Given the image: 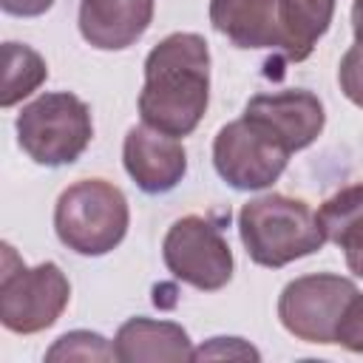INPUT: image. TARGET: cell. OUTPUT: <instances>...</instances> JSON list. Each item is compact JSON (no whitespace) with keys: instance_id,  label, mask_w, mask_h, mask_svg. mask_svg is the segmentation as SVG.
Instances as JSON below:
<instances>
[{"instance_id":"9","label":"cell","mask_w":363,"mask_h":363,"mask_svg":"<svg viewBox=\"0 0 363 363\" xmlns=\"http://www.w3.org/2000/svg\"><path fill=\"white\" fill-rule=\"evenodd\" d=\"M244 119H250L289 153L309 147L326 125L323 102L303 88L255 94L244 108Z\"/></svg>"},{"instance_id":"7","label":"cell","mask_w":363,"mask_h":363,"mask_svg":"<svg viewBox=\"0 0 363 363\" xmlns=\"http://www.w3.org/2000/svg\"><path fill=\"white\" fill-rule=\"evenodd\" d=\"M162 258L173 278L201 292H216L233 278L230 244L221 230L201 216H184L170 224L162 241Z\"/></svg>"},{"instance_id":"22","label":"cell","mask_w":363,"mask_h":363,"mask_svg":"<svg viewBox=\"0 0 363 363\" xmlns=\"http://www.w3.org/2000/svg\"><path fill=\"white\" fill-rule=\"evenodd\" d=\"M352 31H354V43L363 45V0L352 3Z\"/></svg>"},{"instance_id":"20","label":"cell","mask_w":363,"mask_h":363,"mask_svg":"<svg viewBox=\"0 0 363 363\" xmlns=\"http://www.w3.org/2000/svg\"><path fill=\"white\" fill-rule=\"evenodd\" d=\"M335 343H340L349 352H363V295L360 292L349 301V306L337 323Z\"/></svg>"},{"instance_id":"15","label":"cell","mask_w":363,"mask_h":363,"mask_svg":"<svg viewBox=\"0 0 363 363\" xmlns=\"http://www.w3.org/2000/svg\"><path fill=\"white\" fill-rule=\"evenodd\" d=\"M318 224L326 241L343 252L363 247V182L329 196L318 210Z\"/></svg>"},{"instance_id":"16","label":"cell","mask_w":363,"mask_h":363,"mask_svg":"<svg viewBox=\"0 0 363 363\" xmlns=\"http://www.w3.org/2000/svg\"><path fill=\"white\" fill-rule=\"evenodd\" d=\"M48 79L45 60L26 43H3V91L0 105L11 108Z\"/></svg>"},{"instance_id":"23","label":"cell","mask_w":363,"mask_h":363,"mask_svg":"<svg viewBox=\"0 0 363 363\" xmlns=\"http://www.w3.org/2000/svg\"><path fill=\"white\" fill-rule=\"evenodd\" d=\"M346 267H349V272H354L357 278H363V247L346 252Z\"/></svg>"},{"instance_id":"8","label":"cell","mask_w":363,"mask_h":363,"mask_svg":"<svg viewBox=\"0 0 363 363\" xmlns=\"http://www.w3.org/2000/svg\"><path fill=\"white\" fill-rule=\"evenodd\" d=\"M289 150L269 139L250 119L227 122L213 139V164L216 173L233 190H264L281 179L286 170Z\"/></svg>"},{"instance_id":"17","label":"cell","mask_w":363,"mask_h":363,"mask_svg":"<svg viewBox=\"0 0 363 363\" xmlns=\"http://www.w3.org/2000/svg\"><path fill=\"white\" fill-rule=\"evenodd\" d=\"M45 360H116V349L99 332L74 329L54 340V346L45 352Z\"/></svg>"},{"instance_id":"4","label":"cell","mask_w":363,"mask_h":363,"mask_svg":"<svg viewBox=\"0 0 363 363\" xmlns=\"http://www.w3.org/2000/svg\"><path fill=\"white\" fill-rule=\"evenodd\" d=\"M17 142L43 167L77 162L94 136L91 108L71 91H48L17 113Z\"/></svg>"},{"instance_id":"10","label":"cell","mask_w":363,"mask_h":363,"mask_svg":"<svg viewBox=\"0 0 363 363\" xmlns=\"http://www.w3.org/2000/svg\"><path fill=\"white\" fill-rule=\"evenodd\" d=\"M122 162L136 187L150 196L173 190L187 173L184 145L176 136L162 133L145 122L128 130L122 145Z\"/></svg>"},{"instance_id":"11","label":"cell","mask_w":363,"mask_h":363,"mask_svg":"<svg viewBox=\"0 0 363 363\" xmlns=\"http://www.w3.org/2000/svg\"><path fill=\"white\" fill-rule=\"evenodd\" d=\"M153 20V0H79V34L99 51L133 45Z\"/></svg>"},{"instance_id":"19","label":"cell","mask_w":363,"mask_h":363,"mask_svg":"<svg viewBox=\"0 0 363 363\" xmlns=\"http://www.w3.org/2000/svg\"><path fill=\"white\" fill-rule=\"evenodd\" d=\"M224 357H235V360H258V349H252L247 340L241 337H210L204 346L193 349V360H224Z\"/></svg>"},{"instance_id":"2","label":"cell","mask_w":363,"mask_h":363,"mask_svg":"<svg viewBox=\"0 0 363 363\" xmlns=\"http://www.w3.org/2000/svg\"><path fill=\"white\" fill-rule=\"evenodd\" d=\"M238 235L247 255L258 267L281 269L295 258L312 255L326 244L318 213L303 201L284 193L250 199L238 210Z\"/></svg>"},{"instance_id":"1","label":"cell","mask_w":363,"mask_h":363,"mask_svg":"<svg viewBox=\"0 0 363 363\" xmlns=\"http://www.w3.org/2000/svg\"><path fill=\"white\" fill-rule=\"evenodd\" d=\"M210 102V48L201 34L176 31L145 57V85L139 94L142 122L170 133L190 136Z\"/></svg>"},{"instance_id":"13","label":"cell","mask_w":363,"mask_h":363,"mask_svg":"<svg viewBox=\"0 0 363 363\" xmlns=\"http://www.w3.org/2000/svg\"><path fill=\"white\" fill-rule=\"evenodd\" d=\"M210 23L238 48H278V0H210Z\"/></svg>"},{"instance_id":"21","label":"cell","mask_w":363,"mask_h":363,"mask_svg":"<svg viewBox=\"0 0 363 363\" xmlns=\"http://www.w3.org/2000/svg\"><path fill=\"white\" fill-rule=\"evenodd\" d=\"M0 6L14 17H40L54 6V0H0Z\"/></svg>"},{"instance_id":"14","label":"cell","mask_w":363,"mask_h":363,"mask_svg":"<svg viewBox=\"0 0 363 363\" xmlns=\"http://www.w3.org/2000/svg\"><path fill=\"white\" fill-rule=\"evenodd\" d=\"M335 0H278L281 51L286 60L301 62L312 54L315 43L329 31Z\"/></svg>"},{"instance_id":"12","label":"cell","mask_w":363,"mask_h":363,"mask_svg":"<svg viewBox=\"0 0 363 363\" xmlns=\"http://www.w3.org/2000/svg\"><path fill=\"white\" fill-rule=\"evenodd\" d=\"M116 360L122 363H179L193 360V343L187 329L173 320L130 318L116 329L113 337Z\"/></svg>"},{"instance_id":"6","label":"cell","mask_w":363,"mask_h":363,"mask_svg":"<svg viewBox=\"0 0 363 363\" xmlns=\"http://www.w3.org/2000/svg\"><path fill=\"white\" fill-rule=\"evenodd\" d=\"M357 284L352 278L335 272H315L289 281L278 298V318L289 335L306 343H335L337 323L357 295Z\"/></svg>"},{"instance_id":"3","label":"cell","mask_w":363,"mask_h":363,"mask_svg":"<svg viewBox=\"0 0 363 363\" xmlns=\"http://www.w3.org/2000/svg\"><path fill=\"white\" fill-rule=\"evenodd\" d=\"M130 224L125 193L105 179L68 184L54 207L57 238L77 255H105L122 244Z\"/></svg>"},{"instance_id":"5","label":"cell","mask_w":363,"mask_h":363,"mask_svg":"<svg viewBox=\"0 0 363 363\" xmlns=\"http://www.w3.org/2000/svg\"><path fill=\"white\" fill-rule=\"evenodd\" d=\"M71 298V284L54 261L26 267L11 244H3L0 320L9 332L37 335L60 320Z\"/></svg>"},{"instance_id":"18","label":"cell","mask_w":363,"mask_h":363,"mask_svg":"<svg viewBox=\"0 0 363 363\" xmlns=\"http://www.w3.org/2000/svg\"><path fill=\"white\" fill-rule=\"evenodd\" d=\"M337 82L340 91L349 102H354L357 108H363V45H352L337 68Z\"/></svg>"}]
</instances>
